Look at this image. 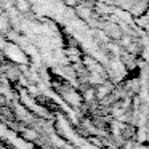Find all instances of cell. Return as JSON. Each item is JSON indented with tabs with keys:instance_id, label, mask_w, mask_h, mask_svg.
Wrapping results in <instances>:
<instances>
[{
	"instance_id": "6da1fadb",
	"label": "cell",
	"mask_w": 149,
	"mask_h": 149,
	"mask_svg": "<svg viewBox=\"0 0 149 149\" xmlns=\"http://www.w3.org/2000/svg\"><path fill=\"white\" fill-rule=\"evenodd\" d=\"M23 136L26 139H29V141H37V139H39V133H37L36 130H32V128L23 130Z\"/></svg>"
}]
</instances>
